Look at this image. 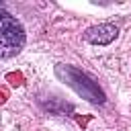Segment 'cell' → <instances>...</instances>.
<instances>
[{
  "label": "cell",
  "instance_id": "3",
  "mask_svg": "<svg viewBox=\"0 0 131 131\" xmlns=\"http://www.w3.org/2000/svg\"><path fill=\"white\" fill-rule=\"evenodd\" d=\"M119 35V29L117 25H111V23H100V25H94L90 29H86L84 33V39L92 45H108L117 39Z\"/></svg>",
  "mask_w": 131,
  "mask_h": 131
},
{
  "label": "cell",
  "instance_id": "1",
  "mask_svg": "<svg viewBox=\"0 0 131 131\" xmlns=\"http://www.w3.org/2000/svg\"><path fill=\"white\" fill-rule=\"evenodd\" d=\"M55 76L59 80H63L76 94H80L82 98H86L88 102L92 104H102L106 100L102 88L82 70L74 68V66H68V63H57L55 66Z\"/></svg>",
  "mask_w": 131,
  "mask_h": 131
},
{
  "label": "cell",
  "instance_id": "2",
  "mask_svg": "<svg viewBox=\"0 0 131 131\" xmlns=\"http://www.w3.org/2000/svg\"><path fill=\"white\" fill-rule=\"evenodd\" d=\"M25 45V31L20 23L0 6V57L16 55Z\"/></svg>",
  "mask_w": 131,
  "mask_h": 131
},
{
  "label": "cell",
  "instance_id": "5",
  "mask_svg": "<svg viewBox=\"0 0 131 131\" xmlns=\"http://www.w3.org/2000/svg\"><path fill=\"white\" fill-rule=\"evenodd\" d=\"M6 98H8V90L6 88H0V104L6 102Z\"/></svg>",
  "mask_w": 131,
  "mask_h": 131
},
{
  "label": "cell",
  "instance_id": "4",
  "mask_svg": "<svg viewBox=\"0 0 131 131\" xmlns=\"http://www.w3.org/2000/svg\"><path fill=\"white\" fill-rule=\"evenodd\" d=\"M6 82H8L10 86H20V84L25 82V78H23L20 72H10V74H6Z\"/></svg>",
  "mask_w": 131,
  "mask_h": 131
}]
</instances>
